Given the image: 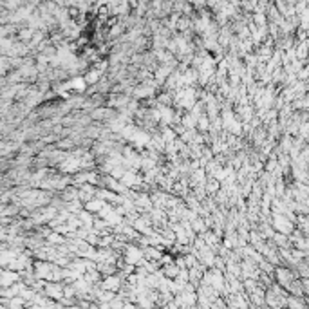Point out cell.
Wrapping results in <instances>:
<instances>
[{"instance_id": "obj_1", "label": "cell", "mask_w": 309, "mask_h": 309, "mask_svg": "<svg viewBox=\"0 0 309 309\" xmlns=\"http://www.w3.org/2000/svg\"><path fill=\"white\" fill-rule=\"evenodd\" d=\"M72 85H74V89H78V90H83V89H85V81H83L81 78H80V80H74Z\"/></svg>"}, {"instance_id": "obj_2", "label": "cell", "mask_w": 309, "mask_h": 309, "mask_svg": "<svg viewBox=\"0 0 309 309\" xmlns=\"http://www.w3.org/2000/svg\"><path fill=\"white\" fill-rule=\"evenodd\" d=\"M87 208H89V210H98V208H101V203H99V201H94V203H90Z\"/></svg>"}]
</instances>
